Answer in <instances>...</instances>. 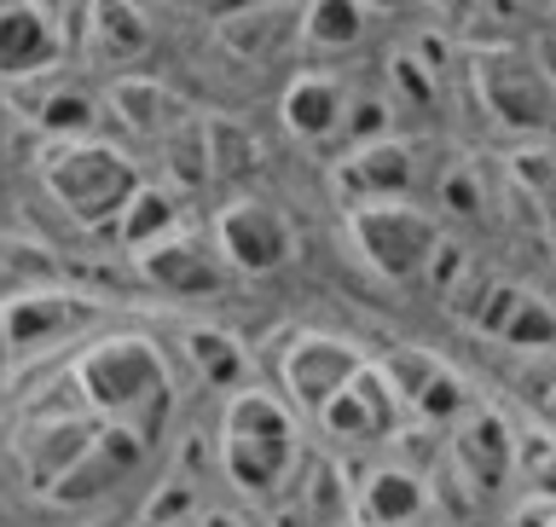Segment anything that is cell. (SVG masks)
I'll list each match as a JSON object with an SVG mask.
<instances>
[{
	"label": "cell",
	"instance_id": "5",
	"mask_svg": "<svg viewBox=\"0 0 556 527\" xmlns=\"http://www.w3.org/2000/svg\"><path fill=\"white\" fill-rule=\"evenodd\" d=\"M220 238H226V255H232L243 273H267L290 255V226L267 203H238L232 215L220 221Z\"/></svg>",
	"mask_w": 556,
	"mask_h": 527
},
{
	"label": "cell",
	"instance_id": "1",
	"mask_svg": "<svg viewBox=\"0 0 556 527\" xmlns=\"http://www.w3.org/2000/svg\"><path fill=\"white\" fill-rule=\"evenodd\" d=\"M226 469L250 493L285 487V476L295 469V429L278 400L255 394V389L232 400V417H226Z\"/></svg>",
	"mask_w": 556,
	"mask_h": 527
},
{
	"label": "cell",
	"instance_id": "7",
	"mask_svg": "<svg viewBox=\"0 0 556 527\" xmlns=\"http://www.w3.org/2000/svg\"><path fill=\"white\" fill-rule=\"evenodd\" d=\"M285 116H290V128L302 139H330L348 122V99H342V87L330 76H302L290 87V99H285Z\"/></svg>",
	"mask_w": 556,
	"mask_h": 527
},
{
	"label": "cell",
	"instance_id": "6",
	"mask_svg": "<svg viewBox=\"0 0 556 527\" xmlns=\"http://www.w3.org/2000/svg\"><path fill=\"white\" fill-rule=\"evenodd\" d=\"M486 70V93H493V111L504 122H516V128H545L551 122V93L545 81L533 76L521 59H493L481 64Z\"/></svg>",
	"mask_w": 556,
	"mask_h": 527
},
{
	"label": "cell",
	"instance_id": "3",
	"mask_svg": "<svg viewBox=\"0 0 556 527\" xmlns=\"http://www.w3.org/2000/svg\"><path fill=\"white\" fill-rule=\"evenodd\" d=\"M52 186H59L64 209H76L81 221H111L122 209H134V168L116 151H99V146L59 151Z\"/></svg>",
	"mask_w": 556,
	"mask_h": 527
},
{
	"label": "cell",
	"instance_id": "8",
	"mask_svg": "<svg viewBox=\"0 0 556 527\" xmlns=\"http://www.w3.org/2000/svg\"><path fill=\"white\" fill-rule=\"evenodd\" d=\"M365 29H371L365 0H313V12H307V41H319V47H330V52L354 47Z\"/></svg>",
	"mask_w": 556,
	"mask_h": 527
},
{
	"label": "cell",
	"instance_id": "2",
	"mask_svg": "<svg viewBox=\"0 0 556 527\" xmlns=\"http://www.w3.org/2000/svg\"><path fill=\"white\" fill-rule=\"evenodd\" d=\"M354 238L365 243V255H371V267L382 278H417L429 267L434 255H441V243H434V221L424 209L400 203V198H365V209L354 215Z\"/></svg>",
	"mask_w": 556,
	"mask_h": 527
},
{
	"label": "cell",
	"instance_id": "4",
	"mask_svg": "<svg viewBox=\"0 0 556 527\" xmlns=\"http://www.w3.org/2000/svg\"><path fill=\"white\" fill-rule=\"evenodd\" d=\"M290 389L302 406L313 412H325L330 400H337L348 382L359 377V354H348L342 342H330V337H307V342H295V354H290Z\"/></svg>",
	"mask_w": 556,
	"mask_h": 527
}]
</instances>
